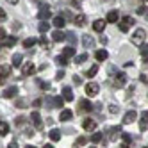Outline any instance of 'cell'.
<instances>
[{"label":"cell","mask_w":148,"mask_h":148,"mask_svg":"<svg viewBox=\"0 0 148 148\" xmlns=\"http://www.w3.org/2000/svg\"><path fill=\"white\" fill-rule=\"evenodd\" d=\"M132 25H134V20H132L130 16H123L120 22H118V27H120L121 32H129Z\"/></svg>","instance_id":"obj_1"},{"label":"cell","mask_w":148,"mask_h":148,"mask_svg":"<svg viewBox=\"0 0 148 148\" xmlns=\"http://www.w3.org/2000/svg\"><path fill=\"white\" fill-rule=\"evenodd\" d=\"M145 38H146V32H145L143 29H137L136 32L132 34V43L137 45V47H141V45H143V41H145Z\"/></svg>","instance_id":"obj_2"},{"label":"cell","mask_w":148,"mask_h":148,"mask_svg":"<svg viewBox=\"0 0 148 148\" xmlns=\"http://www.w3.org/2000/svg\"><path fill=\"white\" fill-rule=\"evenodd\" d=\"M30 123H32V125H34V129H38V130L43 129V120H41V116H39L38 111H34L32 114H30Z\"/></svg>","instance_id":"obj_3"},{"label":"cell","mask_w":148,"mask_h":148,"mask_svg":"<svg viewBox=\"0 0 148 148\" xmlns=\"http://www.w3.org/2000/svg\"><path fill=\"white\" fill-rule=\"evenodd\" d=\"M98 89H100V86H98L97 82H88V84H86V95H88L89 98H91V97H97V95H98Z\"/></svg>","instance_id":"obj_4"},{"label":"cell","mask_w":148,"mask_h":148,"mask_svg":"<svg viewBox=\"0 0 148 148\" xmlns=\"http://www.w3.org/2000/svg\"><path fill=\"white\" fill-rule=\"evenodd\" d=\"M32 73H36L34 62H23V66H22V75H23V77H30Z\"/></svg>","instance_id":"obj_5"},{"label":"cell","mask_w":148,"mask_h":148,"mask_svg":"<svg viewBox=\"0 0 148 148\" xmlns=\"http://www.w3.org/2000/svg\"><path fill=\"white\" fill-rule=\"evenodd\" d=\"M16 38L14 36H2V48H9V47H14L16 45Z\"/></svg>","instance_id":"obj_6"},{"label":"cell","mask_w":148,"mask_h":148,"mask_svg":"<svg viewBox=\"0 0 148 148\" xmlns=\"http://www.w3.org/2000/svg\"><path fill=\"white\" fill-rule=\"evenodd\" d=\"M68 36V32H62L61 29H57L54 34H52V41H56V43H59V41H64Z\"/></svg>","instance_id":"obj_7"},{"label":"cell","mask_w":148,"mask_h":148,"mask_svg":"<svg viewBox=\"0 0 148 148\" xmlns=\"http://www.w3.org/2000/svg\"><path fill=\"white\" fill-rule=\"evenodd\" d=\"M148 127V111H143L141 112V120H139V130L145 132Z\"/></svg>","instance_id":"obj_8"},{"label":"cell","mask_w":148,"mask_h":148,"mask_svg":"<svg viewBox=\"0 0 148 148\" xmlns=\"http://www.w3.org/2000/svg\"><path fill=\"white\" fill-rule=\"evenodd\" d=\"M82 127H84V130H95V129H97V121H95V120H91V118H86V120H84L82 121Z\"/></svg>","instance_id":"obj_9"},{"label":"cell","mask_w":148,"mask_h":148,"mask_svg":"<svg viewBox=\"0 0 148 148\" xmlns=\"http://www.w3.org/2000/svg\"><path fill=\"white\" fill-rule=\"evenodd\" d=\"M125 82H127V75H125V73H118V75L114 77V86L116 88H123Z\"/></svg>","instance_id":"obj_10"},{"label":"cell","mask_w":148,"mask_h":148,"mask_svg":"<svg viewBox=\"0 0 148 148\" xmlns=\"http://www.w3.org/2000/svg\"><path fill=\"white\" fill-rule=\"evenodd\" d=\"M105 20H107V22L109 23H116V22H120V14H118V11H116V9H112V11H109L107 13V18H105Z\"/></svg>","instance_id":"obj_11"},{"label":"cell","mask_w":148,"mask_h":148,"mask_svg":"<svg viewBox=\"0 0 148 148\" xmlns=\"http://www.w3.org/2000/svg\"><path fill=\"white\" fill-rule=\"evenodd\" d=\"M136 118H137V112L132 109V111H129V112H125V116H123V123H125V125H129V123H132Z\"/></svg>","instance_id":"obj_12"},{"label":"cell","mask_w":148,"mask_h":148,"mask_svg":"<svg viewBox=\"0 0 148 148\" xmlns=\"http://www.w3.org/2000/svg\"><path fill=\"white\" fill-rule=\"evenodd\" d=\"M16 95H18V88H14V86H11V88H7V89L2 91L4 98H13V97H16Z\"/></svg>","instance_id":"obj_13"},{"label":"cell","mask_w":148,"mask_h":148,"mask_svg":"<svg viewBox=\"0 0 148 148\" xmlns=\"http://www.w3.org/2000/svg\"><path fill=\"white\" fill-rule=\"evenodd\" d=\"M79 105H80L79 109H80L82 112H89V111H93V103H91L89 100H80Z\"/></svg>","instance_id":"obj_14"},{"label":"cell","mask_w":148,"mask_h":148,"mask_svg":"<svg viewBox=\"0 0 148 148\" xmlns=\"http://www.w3.org/2000/svg\"><path fill=\"white\" fill-rule=\"evenodd\" d=\"M38 18L41 20V22H45L47 18H50V7H47V5H41V11H39Z\"/></svg>","instance_id":"obj_15"},{"label":"cell","mask_w":148,"mask_h":148,"mask_svg":"<svg viewBox=\"0 0 148 148\" xmlns=\"http://www.w3.org/2000/svg\"><path fill=\"white\" fill-rule=\"evenodd\" d=\"M71 118H73V112H71L70 109L61 111V114H59V120H61V121H70Z\"/></svg>","instance_id":"obj_16"},{"label":"cell","mask_w":148,"mask_h":148,"mask_svg":"<svg viewBox=\"0 0 148 148\" xmlns=\"http://www.w3.org/2000/svg\"><path fill=\"white\" fill-rule=\"evenodd\" d=\"M52 23H54V27H56V29H62V27H64V23H66V20L59 14V16H56L54 20H52Z\"/></svg>","instance_id":"obj_17"},{"label":"cell","mask_w":148,"mask_h":148,"mask_svg":"<svg viewBox=\"0 0 148 148\" xmlns=\"http://www.w3.org/2000/svg\"><path fill=\"white\" fill-rule=\"evenodd\" d=\"M62 98H64L66 102H71L73 100V91H71V88H62Z\"/></svg>","instance_id":"obj_18"},{"label":"cell","mask_w":148,"mask_h":148,"mask_svg":"<svg viewBox=\"0 0 148 148\" xmlns=\"http://www.w3.org/2000/svg\"><path fill=\"white\" fill-rule=\"evenodd\" d=\"M73 23H75L77 27H84V25H86V14H79V16H75V18H73Z\"/></svg>","instance_id":"obj_19"},{"label":"cell","mask_w":148,"mask_h":148,"mask_svg":"<svg viewBox=\"0 0 148 148\" xmlns=\"http://www.w3.org/2000/svg\"><path fill=\"white\" fill-rule=\"evenodd\" d=\"M82 43H84V47H86V48H89V47H95V39L91 36H88V34H84L82 36Z\"/></svg>","instance_id":"obj_20"},{"label":"cell","mask_w":148,"mask_h":148,"mask_svg":"<svg viewBox=\"0 0 148 148\" xmlns=\"http://www.w3.org/2000/svg\"><path fill=\"white\" fill-rule=\"evenodd\" d=\"M105 23H107V22H103V20H97V22L93 23V29L97 30V32H103V29H105Z\"/></svg>","instance_id":"obj_21"},{"label":"cell","mask_w":148,"mask_h":148,"mask_svg":"<svg viewBox=\"0 0 148 148\" xmlns=\"http://www.w3.org/2000/svg\"><path fill=\"white\" fill-rule=\"evenodd\" d=\"M22 61H23V56H22V54H14V56H13V66H14V68L23 66Z\"/></svg>","instance_id":"obj_22"},{"label":"cell","mask_w":148,"mask_h":148,"mask_svg":"<svg viewBox=\"0 0 148 148\" xmlns=\"http://www.w3.org/2000/svg\"><path fill=\"white\" fill-rule=\"evenodd\" d=\"M9 75H11V66L2 64V68H0V77H2V79H7Z\"/></svg>","instance_id":"obj_23"},{"label":"cell","mask_w":148,"mask_h":148,"mask_svg":"<svg viewBox=\"0 0 148 148\" xmlns=\"http://www.w3.org/2000/svg\"><path fill=\"white\" fill-rule=\"evenodd\" d=\"M73 56H75V48H73L71 45H70V47H66L64 50H62V57L70 59V57H73Z\"/></svg>","instance_id":"obj_24"},{"label":"cell","mask_w":148,"mask_h":148,"mask_svg":"<svg viewBox=\"0 0 148 148\" xmlns=\"http://www.w3.org/2000/svg\"><path fill=\"white\" fill-rule=\"evenodd\" d=\"M95 57H97V61H105V59L109 57V54H107V50H97Z\"/></svg>","instance_id":"obj_25"},{"label":"cell","mask_w":148,"mask_h":148,"mask_svg":"<svg viewBox=\"0 0 148 148\" xmlns=\"http://www.w3.org/2000/svg\"><path fill=\"white\" fill-rule=\"evenodd\" d=\"M109 132H111V136H109V139H111V141H114V139H116V136H118V134L121 132V127H120V125H118V127H112V129H111Z\"/></svg>","instance_id":"obj_26"},{"label":"cell","mask_w":148,"mask_h":148,"mask_svg":"<svg viewBox=\"0 0 148 148\" xmlns=\"http://www.w3.org/2000/svg\"><path fill=\"white\" fill-rule=\"evenodd\" d=\"M48 136H50V139H52V141H59V139H61V130H57V129H52Z\"/></svg>","instance_id":"obj_27"},{"label":"cell","mask_w":148,"mask_h":148,"mask_svg":"<svg viewBox=\"0 0 148 148\" xmlns=\"http://www.w3.org/2000/svg\"><path fill=\"white\" fill-rule=\"evenodd\" d=\"M36 38H27L25 41H23V48H30V47H34L36 45Z\"/></svg>","instance_id":"obj_28"},{"label":"cell","mask_w":148,"mask_h":148,"mask_svg":"<svg viewBox=\"0 0 148 148\" xmlns=\"http://www.w3.org/2000/svg\"><path fill=\"white\" fill-rule=\"evenodd\" d=\"M48 29H50V23H48V22H39V32H41V34L48 32Z\"/></svg>","instance_id":"obj_29"},{"label":"cell","mask_w":148,"mask_h":148,"mask_svg":"<svg viewBox=\"0 0 148 148\" xmlns=\"http://www.w3.org/2000/svg\"><path fill=\"white\" fill-rule=\"evenodd\" d=\"M0 134H2V136H7V134H9V125H7L5 121L0 123Z\"/></svg>","instance_id":"obj_30"},{"label":"cell","mask_w":148,"mask_h":148,"mask_svg":"<svg viewBox=\"0 0 148 148\" xmlns=\"http://www.w3.org/2000/svg\"><path fill=\"white\" fill-rule=\"evenodd\" d=\"M56 62H57L59 66H66V64H68V59L62 57V56H57V57H56Z\"/></svg>","instance_id":"obj_31"},{"label":"cell","mask_w":148,"mask_h":148,"mask_svg":"<svg viewBox=\"0 0 148 148\" xmlns=\"http://www.w3.org/2000/svg\"><path fill=\"white\" fill-rule=\"evenodd\" d=\"M25 125H27V118H23V116H18V118H16V127H22V129H23Z\"/></svg>","instance_id":"obj_32"},{"label":"cell","mask_w":148,"mask_h":148,"mask_svg":"<svg viewBox=\"0 0 148 148\" xmlns=\"http://www.w3.org/2000/svg\"><path fill=\"white\" fill-rule=\"evenodd\" d=\"M64 98H61V97H56L54 98V107H62V105H64Z\"/></svg>","instance_id":"obj_33"},{"label":"cell","mask_w":148,"mask_h":148,"mask_svg":"<svg viewBox=\"0 0 148 148\" xmlns=\"http://www.w3.org/2000/svg\"><path fill=\"white\" fill-rule=\"evenodd\" d=\"M102 139H103V136H102L100 132H97V134H93V136H91V141H93V143H100Z\"/></svg>","instance_id":"obj_34"},{"label":"cell","mask_w":148,"mask_h":148,"mask_svg":"<svg viewBox=\"0 0 148 148\" xmlns=\"http://www.w3.org/2000/svg\"><path fill=\"white\" fill-rule=\"evenodd\" d=\"M84 61H88V54H80V56L75 57V62H77V64H80V62H84Z\"/></svg>","instance_id":"obj_35"},{"label":"cell","mask_w":148,"mask_h":148,"mask_svg":"<svg viewBox=\"0 0 148 148\" xmlns=\"http://www.w3.org/2000/svg\"><path fill=\"white\" fill-rule=\"evenodd\" d=\"M39 45L43 47V48H48V39H47V36H45V34L39 38Z\"/></svg>","instance_id":"obj_36"},{"label":"cell","mask_w":148,"mask_h":148,"mask_svg":"<svg viewBox=\"0 0 148 148\" xmlns=\"http://www.w3.org/2000/svg\"><path fill=\"white\" fill-rule=\"evenodd\" d=\"M97 71H98V64H93L91 70L88 71V77H95V75H97Z\"/></svg>","instance_id":"obj_37"},{"label":"cell","mask_w":148,"mask_h":148,"mask_svg":"<svg viewBox=\"0 0 148 148\" xmlns=\"http://www.w3.org/2000/svg\"><path fill=\"white\" fill-rule=\"evenodd\" d=\"M120 111V105H116V103H109V112L111 114H116Z\"/></svg>","instance_id":"obj_38"},{"label":"cell","mask_w":148,"mask_h":148,"mask_svg":"<svg viewBox=\"0 0 148 148\" xmlns=\"http://www.w3.org/2000/svg\"><path fill=\"white\" fill-rule=\"evenodd\" d=\"M86 143H88V139H86L84 136H80L79 139H77V145H75V148H79V146H82V145H86Z\"/></svg>","instance_id":"obj_39"},{"label":"cell","mask_w":148,"mask_h":148,"mask_svg":"<svg viewBox=\"0 0 148 148\" xmlns=\"http://www.w3.org/2000/svg\"><path fill=\"white\" fill-rule=\"evenodd\" d=\"M139 52H141V56H143V57H146V56H148V45H145V43H143V45H141V48H139Z\"/></svg>","instance_id":"obj_40"},{"label":"cell","mask_w":148,"mask_h":148,"mask_svg":"<svg viewBox=\"0 0 148 148\" xmlns=\"http://www.w3.org/2000/svg\"><path fill=\"white\" fill-rule=\"evenodd\" d=\"M66 39L70 41V43L73 45V43H77V38H75V34H73V32H68V36H66Z\"/></svg>","instance_id":"obj_41"},{"label":"cell","mask_w":148,"mask_h":148,"mask_svg":"<svg viewBox=\"0 0 148 148\" xmlns=\"http://www.w3.org/2000/svg\"><path fill=\"white\" fill-rule=\"evenodd\" d=\"M123 141L125 143H132V136L129 132H123Z\"/></svg>","instance_id":"obj_42"},{"label":"cell","mask_w":148,"mask_h":148,"mask_svg":"<svg viewBox=\"0 0 148 148\" xmlns=\"http://www.w3.org/2000/svg\"><path fill=\"white\" fill-rule=\"evenodd\" d=\"M73 84H75V86H80V84H82V79H80L79 75H73Z\"/></svg>","instance_id":"obj_43"},{"label":"cell","mask_w":148,"mask_h":148,"mask_svg":"<svg viewBox=\"0 0 148 148\" xmlns=\"http://www.w3.org/2000/svg\"><path fill=\"white\" fill-rule=\"evenodd\" d=\"M38 82H39L41 89H48V88H50V84H48V82H43V80H38Z\"/></svg>","instance_id":"obj_44"},{"label":"cell","mask_w":148,"mask_h":148,"mask_svg":"<svg viewBox=\"0 0 148 148\" xmlns=\"http://www.w3.org/2000/svg\"><path fill=\"white\" fill-rule=\"evenodd\" d=\"M139 79H141V82L148 84V75H146V73H141V75H139Z\"/></svg>","instance_id":"obj_45"},{"label":"cell","mask_w":148,"mask_h":148,"mask_svg":"<svg viewBox=\"0 0 148 148\" xmlns=\"http://www.w3.org/2000/svg\"><path fill=\"white\" fill-rule=\"evenodd\" d=\"M56 79H57V80H61V79H64V71H57V75H56Z\"/></svg>","instance_id":"obj_46"},{"label":"cell","mask_w":148,"mask_h":148,"mask_svg":"<svg viewBox=\"0 0 148 148\" xmlns=\"http://www.w3.org/2000/svg\"><path fill=\"white\" fill-rule=\"evenodd\" d=\"M32 105H34V107H39V105H41V100H39V98H36V100L32 102Z\"/></svg>","instance_id":"obj_47"},{"label":"cell","mask_w":148,"mask_h":148,"mask_svg":"<svg viewBox=\"0 0 148 148\" xmlns=\"http://www.w3.org/2000/svg\"><path fill=\"white\" fill-rule=\"evenodd\" d=\"M16 105H18V107H27V105H25V100H20Z\"/></svg>","instance_id":"obj_48"},{"label":"cell","mask_w":148,"mask_h":148,"mask_svg":"<svg viewBox=\"0 0 148 148\" xmlns=\"http://www.w3.org/2000/svg\"><path fill=\"white\" fill-rule=\"evenodd\" d=\"M7 148H18V143L16 141H13V143H9V146Z\"/></svg>","instance_id":"obj_49"},{"label":"cell","mask_w":148,"mask_h":148,"mask_svg":"<svg viewBox=\"0 0 148 148\" xmlns=\"http://www.w3.org/2000/svg\"><path fill=\"white\" fill-rule=\"evenodd\" d=\"M71 5H73V7H80V2H79V0H73Z\"/></svg>","instance_id":"obj_50"},{"label":"cell","mask_w":148,"mask_h":148,"mask_svg":"<svg viewBox=\"0 0 148 148\" xmlns=\"http://www.w3.org/2000/svg\"><path fill=\"white\" fill-rule=\"evenodd\" d=\"M100 43L105 45V43H107V38H105V36H100Z\"/></svg>","instance_id":"obj_51"},{"label":"cell","mask_w":148,"mask_h":148,"mask_svg":"<svg viewBox=\"0 0 148 148\" xmlns=\"http://www.w3.org/2000/svg\"><path fill=\"white\" fill-rule=\"evenodd\" d=\"M120 148H130V143H121Z\"/></svg>","instance_id":"obj_52"},{"label":"cell","mask_w":148,"mask_h":148,"mask_svg":"<svg viewBox=\"0 0 148 148\" xmlns=\"http://www.w3.org/2000/svg\"><path fill=\"white\" fill-rule=\"evenodd\" d=\"M137 13H139V14H145V7H137Z\"/></svg>","instance_id":"obj_53"},{"label":"cell","mask_w":148,"mask_h":148,"mask_svg":"<svg viewBox=\"0 0 148 148\" xmlns=\"http://www.w3.org/2000/svg\"><path fill=\"white\" fill-rule=\"evenodd\" d=\"M9 4H18V0H7Z\"/></svg>","instance_id":"obj_54"},{"label":"cell","mask_w":148,"mask_h":148,"mask_svg":"<svg viewBox=\"0 0 148 148\" xmlns=\"http://www.w3.org/2000/svg\"><path fill=\"white\" fill-rule=\"evenodd\" d=\"M43 148H54V146H52V145H45Z\"/></svg>","instance_id":"obj_55"},{"label":"cell","mask_w":148,"mask_h":148,"mask_svg":"<svg viewBox=\"0 0 148 148\" xmlns=\"http://www.w3.org/2000/svg\"><path fill=\"white\" fill-rule=\"evenodd\" d=\"M27 148H36V146H32V145H29V146H27Z\"/></svg>","instance_id":"obj_56"},{"label":"cell","mask_w":148,"mask_h":148,"mask_svg":"<svg viewBox=\"0 0 148 148\" xmlns=\"http://www.w3.org/2000/svg\"><path fill=\"white\" fill-rule=\"evenodd\" d=\"M146 20H148V13H146Z\"/></svg>","instance_id":"obj_57"},{"label":"cell","mask_w":148,"mask_h":148,"mask_svg":"<svg viewBox=\"0 0 148 148\" xmlns=\"http://www.w3.org/2000/svg\"><path fill=\"white\" fill-rule=\"evenodd\" d=\"M93 148H95V146H93Z\"/></svg>","instance_id":"obj_58"}]
</instances>
